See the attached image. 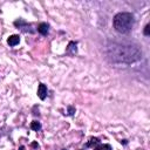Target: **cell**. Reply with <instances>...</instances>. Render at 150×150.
<instances>
[{
	"mask_svg": "<svg viewBox=\"0 0 150 150\" xmlns=\"http://www.w3.org/2000/svg\"><path fill=\"white\" fill-rule=\"evenodd\" d=\"M38 96L40 100H45L47 96V87L43 83H40L38 87Z\"/></svg>",
	"mask_w": 150,
	"mask_h": 150,
	"instance_id": "obj_3",
	"label": "cell"
},
{
	"mask_svg": "<svg viewBox=\"0 0 150 150\" xmlns=\"http://www.w3.org/2000/svg\"><path fill=\"white\" fill-rule=\"evenodd\" d=\"M134 23H135L134 15L131 13H128V12L117 13L112 20V26H114L115 30L117 33H121V34L129 33L132 29Z\"/></svg>",
	"mask_w": 150,
	"mask_h": 150,
	"instance_id": "obj_2",
	"label": "cell"
},
{
	"mask_svg": "<svg viewBox=\"0 0 150 150\" xmlns=\"http://www.w3.org/2000/svg\"><path fill=\"white\" fill-rule=\"evenodd\" d=\"M94 150H112V148L109 144H98Z\"/></svg>",
	"mask_w": 150,
	"mask_h": 150,
	"instance_id": "obj_9",
	"label": "cell"
},
{
	"mask_svg": "<svg viewBox=\"0 0 150 150\" xmlns=\"http://www.w3.org/2000/svg\"><path fill=\"white\" fill-rule=\"evenodd\" d=\"M48 30H49V26H48L46 22H41V23L38 26V32H39L40 34H42V35H47Z\"/></svg>",
	"mask_w": 150,
	"mask_h": 150,
	"instance_id": "obj_5",
	"label": "cell"
},
{
	"mask_svg": "<svg viewBox=\"0 0 150 150\" xmlns=\"http://www.w3.org/2000/svg\"><path fill=\"white\" fill-rule=\"evenodd\" d=\"M107 57L114 64L127 67L137 61L142 56V52L138 46L134 43H112L108 46Z\"/></svg>",
	"mask_w": 150,
	"mask_h": 150,
	"instance_id": "obj_1",
	"label": "cell"
},
{
	"mask_svg": "<svg viewBox=\"0 0 150 150\" xmlns=\"http://www.w3.org/2000/svg\"><path fill=\"white\" fill-rule=\"evenodd\" d=\"M19 42H20V36H19V35H15V34H14V35H11V36L7 39V43H8L9 46H12V47H13V46H16Z\"/></svg>",
	"mask_w": 150,
	"mask_h": 150,
	"instance_id": "obj_6",
	"label": "cell"
},
{
	"mask_svg": "<svg viewBox=\"0 0 150 150\" xmlns=\"http://www.w3.org/2000/svg\"><path fill=\"white\" fill-rule=\"evenodd\" d=\"M149 30H150V26H149V25H146V26H145V28H144V35H149V34H150V32H149Z\"/></svg>",
	"mask_w": 150,
	"mask_h": 150,
	"instance_id": "obj_11",
	"label": "cell"
},
{
	"mask_svg": "<svg viewBox=\"0 0 150 150\" xmlns=\"http://www.w3.org/2000/svg\"><path fill=\"white\" fill-rule=\"evenodd\" d=\"M75 112V108L71 105H68V115H74Z\"/></svg>",
	"mask_w": 150,
	"mask_h": 150,
	"instance_id": "obj_10",
	"label": "cell"
},
{
	"mask_svg": "<svg viewBox=\"0 0 150 150\" xmlns=\"http://www.w3.org/2000/svg\"><path fill=\"white\" fill-rule=\"evenodd\" d=\"M30 128H32L33 130H35V131H39V130L41 129V123L38 122V121H33V122L30 123Z\"/></svg>",
	"mask_w": 150,
	"mask_h": 150,
	"instance_id": "obj_8",
	"label": "cell"
},
{
	"mask_svg": "<svg viewBox=\"0 0 150 150\" xmlns=\"http://www.w3.org/2000/svg\"><path fill=\"white\" fill-rule=\"evenodd\" d=\"M32 146H33V148H39V144L34 142V143H32Z\"/></svg>",
	"mask_w": 150,
	"mask_h": 150,
	"instance_id": "obj_12",
	"label": "cell"
},
{
	"mask_svg": "<svg viewBox=\"0 0 150 150\" xmlns=\"http://www.w3.org/2000/svg\"><path fill=\"white\" fill-rule=\"evenodd\" d=\"M66 52H67V54H69V55H75V54L77 53L76 42L70 41V42H69V45H68V47H67V49H66Z\"/></svg>",
	"mask_w": 150,
	"mask_h": 150,
	"instance_id": "obj_4",
	"label": "cell"
},
{
	"mask_svg": "<svg viewBox=\"0 0 150 150\" xmlns=\"http://www.w3.org/2000/svg\"><path fill=\"white\" fill-rule=\"evenodd\" d=\"M100 143V139L97 138V137H91L90 139H89V142L86 144V146H88V148H91V146H95V145H97Z\"/></svg>",
	"mask_w": 150,
	"mask_h": 150,
	"instance_id": "obj_7",
	"label": "cell"
}]
</instances>
